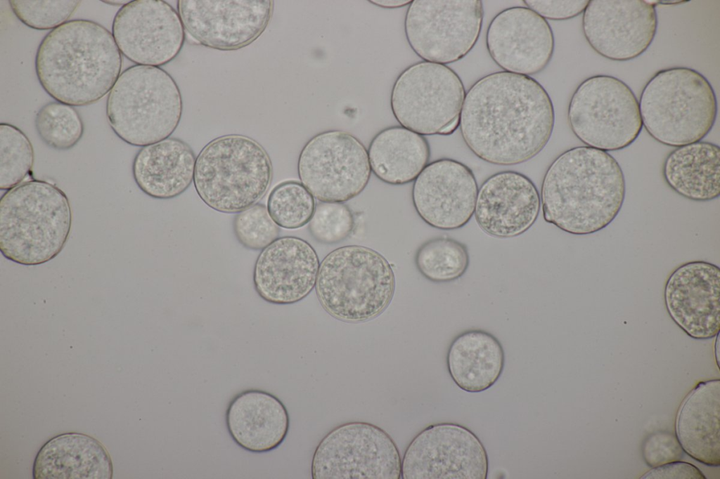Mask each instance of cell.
I'll list each match as a JSON object with an SVG mask.
<instances>
[{
  "label": "cell",
  "instance_id": "cell-2",
  "mask_svg": "<svg viewBox=\"0 0 720 479\" xmlns=\"http://www.w3.org/2000/svg\"><path fill=\"white\" fill-rule=\"evenodd\" d=\"M626 195L624 174L608 152L577 146L549 165L541 187L544 219L561 230L587 235L608 226Z\"/></svg>",
  "mask_w": 720,
  "mask_h": 479
},
{
  "label": "cell",
  "instance_id": "cell-29",
  "mask_svg": "<svg viewBox=\"0 0 720 479\" xmlns=\"http://www.w3.org/2000/svg\"><path fill=\"white\" fill-rule=\"evenodd\" d=\"M368 156L371 171L378 179L399 185L415 181L429 162L430 148L423 136L397 126L375 136Z\"/></svg>",
  "mask_w": 720,
  "mask_h": 479
},
{
  "label": "cell",
  "instance_id": "cell-8",
  "mask_svg": "<svg viewBox=\"0 0 720 479\" xmlns=\"http://www.w3.org/2000/svg\"><path fill=\"white\" fill-rule=\"evenodd\" d=\"M183 100L174 79L160 67H127L108 93L106 116L124 142L144 147L165 140L178 127Z\"/></svg>",
  "mask_w": 720,
  "mask_h": 479
},
{
  "label": "cell",
  "instance_id": "cell-10",
  "mask_svg": "<svg viewBox=\"0 0 720 479\" xmlns=\"http://www.w3.org/2000/svg\"><path fill=\"white\" fill-rule=\"evenodd\" d=\"M458 74L446 65L422 61L404 70L390 97L399 124L422 136L452 134L465 96Z\"/></svg>",
  "mask_w": 720,
  "mask_h": 479
},
{
  "label": "cell",
  "instance_id": "cell-20",
  "mask_svg": "<svg viewBox=\"0 0 720 479\" xmlns=\"http://www.w3.org/2000/svg\"><path fill=\"white\" fill-rule=\"evenodd\" d=\"M664 302L672 320L695 339L720 331V268L705 261L684 263L669 275Z\"/></svg>",
  "mask_w": 720,
  "mask_h": 479
},
{
  "label": "cell",
  "instance_id": "cell-13",
  "mask_svg": "<svg viewBox=\"0 0 720 479\" xmlns=\"http://www.w3.org/2000/svg\"><path fill=\"white\" fill-rule=\"evenodd\" d=\"M301 183L322 202H345L367 186L371 178L368 151L355 136L330 130L312 137L297 162Z\"/></svg>",
  "mask_w": 720,
  "mask_h": 479
},
{
  "label": "cell",
  "instance_id": "cell-5",
  "mask_svg": "<svg viewBox=\"0 0 720 479\" xmlns=\"http://www.w3.org/2000/svg\"><path fill=\"white\" fill-rule=\"evenodd\" d=\"M638 104L648 134L675 147L702 140L717 116L711 84L698 71L686 67L657 72L643 87Z\"/></svg>",
  "mask_w": 720,
  "mask_h": 479
},
{
  "label": "cell",
  "instance_id": "cell-22",
  "mask_svg": "<svg viewBox=\"0 0 720 479\" xmlns=\"http://www.w3.org/2000/svg\"><path fill=\"white\" fill-rule=\"evenodd\" d=\"M540 209V194L534 182L520 172L508 170L482 183L474 216L485 233L506 239L527 232L537 220Z\"/></svg>",
  "mask_w": 720,
  "mask_h": 479
},
{
  "label": "cell",
  "instance_id": "cell-24",
  "mask_svg": "<svg viewBox=\"0 0 720 479\" xmlns=\"http://www.w3.org/2000/svg\"><path fill=\"white\" fill-rule=\"evenodd\" d=\"M196 157L192 148L176 138L142 147L132 163L139 188L148 196L169 199L184 192L193 181Z\"/></svg>",
  "mask_w": 720,
  "mask_h": 479
},
{
  "label": "cell",
  "instance_id": "cell-33",
  "mask_svg": "<svg viewBox=\"0 0 720 479\" xmlns=\"http://www.w3.org/2000/svg\"><path fill=\"white\" fill-rule=\"evenodd\" d=\"M34 154L27 136L16 126L0 124V189L8 190L32 172Z\"/></svg>",
  "mask_w": 720,
  "mask_h": 479
},
{
  "label": "cell",
  "instance_id": "cell-18",
  "mask_svg": "<svg viewBox=\"0 0 720 479\" xmlns=\"http://www.w3.org/2000/svg\"><path fill=\"white\" fill-rule=\"evenodd\" d=\"M478 185L472 171L450 158L435 160L415 179L411 197L420 218L430 226L453 230L474 215Z\"/></svg>",
  "mask_w": 720,
  "mask_h": 479
},
{
  "label": "cell",
  "instance_id": "cell-41",
  "mask_svg": "<svg viewBox=\"0 0 720 479\" xmlns=\"http://www.w3.org/2000/svg\"><path fill=\"white\" fill-rule=\"evenodd\" d=\"M719 333L717 334L716 336V343H715V346H714V353H715L716 364H717L718 367H719Z\"/></svg>",
  "mask_w": 720,
  "mask_h": 479
},
{
  "label": "cell",
  "instance_id": "cell-1",
  "mask_svg": "<svg viewBox=\"0 0 720 479\" xmlns=\"http://www.w3.org/2000/svg\"><path fill=\"white\" fill-rule=\"evenodd\" d=\"M555 125L552 100L529 76L505 71L487 74L465 93L459 119L463 140L480 159L513 166L539 155Z\"/></svg>",
  "mask_w": 720,
  "mask_h": 479
},
{
  "label": "cell",
  "instance_id": "cell-32",
  "mask_svg": "<svg viewBox=\"0 0 720 479\" xmlns=\"http://www.w3.org/2000/svg\"><path fill=\"white\" fill-rule=\"evenodd\" d=\"M315 207L313 195L296 181L278 183L268 196L270 216L279 227L285 229H297L309 223Z\"/></svg>",
  "mask_w": 720,
  "mask_h": 479
},
{
  "label": "cell",
  "instance_id": "cell-3",
  "mask_svg": "<svg viewBox=\"0 0 720 479\" xmlns=\"http://www.w3.org/2000/svg\"><path fill=\"white\" fill-rule=\"evenodd\" d=\"M122 63L112 33L98 22L79 19L45 35L34 65L48 95L59 103L84 106L110 91L121 74Z\"/></svg>",
  "mask_w": 720,
  "mask_h": 479
},
{
  "label": "cell",
  "instance_id": "cell-23",
  "mask_svg": "<svg viewBox=\"0 0 720 479\" xmlns=\"http://www.w3.org/2000/svg\"><path fill=\"white\" fill-rule=\"evenodd\" d=\"M228 431L243 449L264 453L277 448L289 430L288 411L276 396L259 390L236 395L226 413Z\"/></svg>",
  "mask_w": 720,
  "mask_h": 479
},
{
  "label": "cell",
  "instance_id": "cell-30",
  "mask_svg": "<svg viewBox=\"0 0 720 479\" xmlns=\"http://www.w3.org/2000/svg\"><path fill=\"white\" fill-rule=\"evenodd\" d=\"M415 264L427 280L437 283L449 282L465 273L470 256L463 243L449 237H437L418 247Z\"/></svg>",
  "mask_w": 720,
  "mask_h": 479
},
{
  "label": "cell",
  "instance_id": "cell-38",
  "mask_svg": "<svg viewBox=\"0 0 720 479\" xmlns=\"http://www.w3.org/2000/svg\"><path fill=\"white\" fill-rule=\"evenodd\" d=\"M587 0H525L526 6L544 19L565 20L584 13Z\"/></svg>",
  "mask_w": 720,
  "mask_h": 479
},
{
  "label": "cell",
  "instance_id": "cell-17",
  "mask_svg": "<svg viewBox=\"0 0 720 479\" xmlns=\"http://www.w3.org/2000/svg\"><path fill=\"white\" fill-rule=\"evenodd\" d=\"M270 0H179L185 31L203 46L233 51L257 39L272 16Z\"/></svg>",
  "mask_w": 720,
  "mask_h": 479
},
{
  "label": "cell",
  "instance_id": "cell-15",
  "mask_svg": "<svg viewBox=\"0 0 720 479\" xmlns=\"http://www.w3.org/2000/svg\"><path fill=\"white\" fill-rule=\"evenodd\" d=\"M112 34L131 62L158 67L174 60L185 40L179 13L162 0H134L122 6L114 17Z\"/></svg>",
  "mask_w": 720,
  "mask_h": 479
},
{
  "label": "cell",
  "instance_id": "cell-37",
  "mask_svg": "<svg viewBox=\"0 0 720 479\" xmlns=\"http://www.w3.org/2000/svg\"><path fill=\"white\" fill-rule=\"evenodd\" d=\"M641 450L645 462L652 468L680 460L684 452L677 435L662 431L648 435Z\"/></svg>",
  "mask_w": 720,
  "mask_h": 479
},
{
  "label": "cell",
  "instance_id": "cell-35",
  "mask_svg": "<svg viewBox=\"0 0 720 479\" xmlns=\"http://www.w3.org/2000/svg\"><path fill=\"white\" fill-rule=\"evenodd\" d=\"M234 235L245 249L262 250L279 237L280 227L270 216L267 207L257 203L236 214L233 221Z\"/></svg>",
  "mask_w": 720,
  "mask_h": 479
},
{
  "label": "cell",
  "instance_id": "cell-28",
  "mask_svg": "<svg viewBox=\"0 0 720 479\" xmlns=\"http://www.w3.org/2000/svg\"><path fill=\"white\" fill-rule=\"evenodd\" d=\"M662 176L667 185L681 197L708 202L720 195V147L698 141L678 147L666 157Z\"/></svg>",
  "mask_w": 720,
  "mask_h": 479
},
{
  "label": "cell",
  "instance_id": "cell-16",
  "mask_svg": "<svg viewBox=\"0 0 720 479\" xmlns=\"http://www.w3.org/2000/svg\"><path fill=\"white\" fill-rule=\"evenodd\" d=\"M655 1L591 0L582 16L590 46L614 61L634 60L652 43L658 25Z\"/></svg>",
  "mask_w": 720,
  "mask_h": 479
},
{
  "label": "cell",
  "instance_id": "cell-11",
  "mask_svg": "<svg viewBox=\"0 0 720 479\" xmlns=\"http://www.w3.org/2000/svg\"><path fill=\"white\" fill-rule=\"evenodd\" d=\"M311 473L313 479H399L401 459L383 429L352 421L334 428L320 441Z\"/></svg>",
  "mask_w": 720,
  "mask_h": 479
},
{
  "label": "cell",
  "instance_id": "cell-34",
  "mask_svg": "<svg viewBox=\"0 0 720 479\" xmlns=\"http://www.w3.org/2000/svg\"><path fill=\"white\" fill-rule=\"evenodd\" d=\"M8 3L15 15L27 27L38 30H52L68 22L81 1L11 0Z\"/></svg>",
  "mask_w": 720,
  "mask_h": 479
},
{
  "label": "cell",
  "instance_id": "cell-40",
  "mask_svg": "<svg viewBox=\"0 0 720 479\" xmlns=\"http://www.w3.org/2000/svg\"><path fill=\"white\" fill-rule=\"evenodd\" d=\"M370 2L373 3L375 5H377L378 6L383 7V8H397V7H401V6H405V5L408 4H410L411 1H393V0L392 1H390V0H388V1H385V0L379 1V0H377V1H370Z\"/></svg>",
  "mask_w": 720,
  "mask_h": 479
},
{
  "label": "cell",
  "instance_id": "cell-36",
  "mask_svg": "<svg viewBox=\"0 0 720 479\" xmlns=\"http://www.w3.org/2000/svg\"><path fill=\"white\" fill-rule=\"evenodd\" d=\"M355 221L351 209L343 202H319L309 222L308 229L318 242L333 244L342 242L352 232Z\"/></svg>",
  "mask_w": 720,
  "mask_h": 479
},
{
  "label": "cell",
  "instance_id": "cell-26",
  "mask_svg": "<svg viewBox=\"0 0 720 479\" xmlns=\"http://www.w3.org/2000/svg\"><path fill=\"white\" fill-rule=\"evenodd\" d=\"M720 381L700 383L679 414L677 438L685 452L709 466L720 465Z\"/></svg>",
  "mask_w": 720,
  "mask_h": 479
},
{
  "label": "cell",
  "instance_id": "cell-7",
  "mask_svg": "<svg viewBox=\"0 0 720 479\" xmlns=\"http://www.w3.org/2000/svg\"><path fill=\"white\" fill-rule=\"evenodd\" d=\"M273 178L266 150L246 136L229 134L210 141L196 157L193 183L200 199L224 214H238L257 204Z\"/></svg>",
  "mask_w": 720,
  "mask_h": 479
},
{
  "label": "cell",
  "instance_id": "cell-25",
  "mask_svg": "<svg viewBox=\"0 0 720 479\" xmlns=\"http://www.w3.org/2000/svg\"><path fill=\"white\" fill-rule=\"evenodd\" d=\"M32 475L34 479H111L113 466L108 452L97 439L66 433L42 445Z\"/></svg>",
  "mask_w": 720,
  "mask_h": 479
},
{
  "label": "cell",
  "instance_id": "cell-27",
  "mask_svg": "<svg viewBox=\"0 0 720 479\" xmlns=\"http://www.w3.org/2000/svg\"><path fill=\"white\" fill-rule=\"evenodd\" d=\"M504 364L500 341L482 329H470L456 336L446 355L451 378L468 393L482 392L494 386L502 374Z\"/></svg>",
  "mask_w": 720,
  "mask_h": 479
},
{
  "label": "cell",
  "instance_id": "cell-9",
  "mask_svg": "<svg viewBox=\"0 0 720 479\" xmlns=\"http://www.w3.org/2000/svg\"><path fill=\"white\" fill-rule=\"evenodd\" d=\"M569 126L586 146L605 152L631 145L643 123L638 100L630 87L610 75H594L581 81L567 109Z\"/></svg>",
  "mask_w": 720,
  "mask_h": 479
},
{
  "label": "cell",
  "instance_id": "cell-6",
  "mask_svg": "<svg viewBox=\"0 0 720 479\" xmlns=\"http://www.w3.org/2000/svg\"><path fill=\"white\" fill-rule=\"evenodd\" d=\"M315 289L329 315L342 322L359 323L375 318L389 306L395 276L390 263L377 251L347 245L323 258Z\"/></svg>",
  "mask_w": 720,
  "mask_h": 479
},
{
  "label": "cell",
  "instance_id": "cell-19",
  "mask_svg": "<svg viewBox=\"0 0 720 479\" xmlns=\"http://www.w3.org/2000/svg\"><path fill=\"white\" fill-rule=\"evenodd\" d=\"M486 46L491 59L503 71L530 77L549 64L555 39L546 19L527 6H513L491 20Z\"/></svg>",
  "mask_w": 720,
  "mask_h": 479
},
{
  "label": "cell",
  "instance_id": "cell-42",
  "mask_svg": "<svg viewBox=\"0 0 720 479\" xmlns=\"http://www.w3.org/2000/svg\"><path fill=\"white\" fill-rule=\"evenodd\" d=\"M129 1H103V2H104V3H107V4H112V5H115V6L122 5V6H123L125 4H127Z\"/></svg>",
  "mask_w": 720,
  "mask_h": 479
},
{
  "label": "cell",
  "instance_id": "cell-14",
  "mask_svg": "<svg viewBox=\"0 0 720 479\" xmlns=\"http://www.w3.org/2000/svg\"><path fill=\"white\" fill-rule=\"evenodd\" d=\"M487 450L469 428L454 423L428 426L406 447L402 479H486Z\"/></svg>",
  "mask_w": 720,
  "mask_h": 479
},
{
  "label": "cell",
  "instance_id": "cell-21",
  "mask_svg": "<svg viewBox=\"0 0 720 479\" xmlns=\"http://www.w3.org/2000/svg\"><path fill=\"white\" fill-rule=\"evenodd\" d=\"M320 266L319 256L306 240L295 236L277 238L261 250L254 265L253 284L267 303H298L314 289Z\"/></svg>",
  "mask_w": 720,
  "mask_h": 479
},
{
  "label": "cell",
  "instance_id": "cell-4",
  "mask_svg": "<svg viewBox=\"0 0 720 479\" xmlns=\"http://www.w3.org/2000/svg\"><path fill=\"white\" fill-rule=\"evenodd\" d=\"M68 197L56 185L32 179L7 190L0 199V250L24 265L45 263L64 248L71 230Z\"/></svg>",
  "mask_w": 720,
  "mask_h": 479
},
{
  "label": "cell",
  "instance_id": "cell-39",
  "mask_svg": "<svg viewBox=\"0 0 720 479\" xmlns=\"http://www.w3.org/2000/svg\"><path fill=\"white\" fill-rule=\"evenodd\" d=\"M642 479H705L699 468L682 461H675L653 467Z\"/></svg>",
  "mask_w": 720,
  "mask_h": 479
},
{
  "label": "cell",
  "instance_id": "cell-31",
  "mask_svg": "<svg viewBox=\"0 0 720 479\" xmlns=\"http://www.w3.org/2000/svg\"><path fill=\"white\" fill-rule=\"evenodd\" d=\"M34 124L40 139L57 150L72 148L84 134V123L73 106L49 102L37 112Z\"/></svg>",
  "mask_w": 720,
  "mask_h": 479
},
{
  "label": "cell",
  "instance_id": "cell-12",
  "mask_svg": "<svg viewBox=\"0 0 720 479\" xmlns=\"http://www.w3.org/2000/svg\"><path fill=\"white\" fill-rule=\"evenodd\" d=\"M483 17L480 0H414L406 13L405 34L424 61L446 65L473 48Z\"/></svg>",
  "mask_w": 720,
  "mask_h": 479
}]
</instances>
